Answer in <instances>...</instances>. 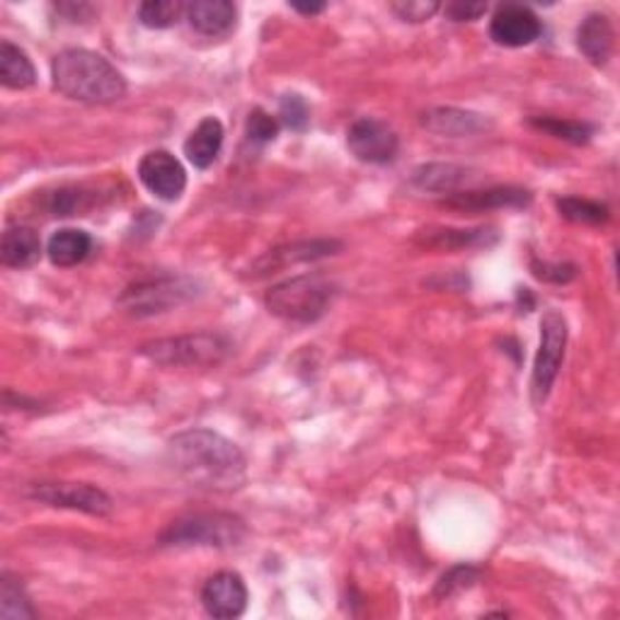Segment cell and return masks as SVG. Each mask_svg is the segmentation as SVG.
Masks as SVG:
<instances>
[{"mask_svg": "<svg viewBox=\"0 0 620 620\" xmlns=\"http://www.w3.org/2000/svg\"><path fill=\"white\" fill-rule=\"evenodd\" d=\"M168 458L182 478L208 492H233L246 482L242 451L212 429L182 431L168 444Z\"/></svg>", "mask_w": 620, "mask_h": 620, "instance_id": "cell-1", "label": "cell"}, {"mask_svg": "<svg viewBox=\"0 0 620 620\" xmlns=\"http://www.w3.org/2000/svg\"><path fill=\"white\" fill-rule=\"evenodd\" d=\"M53 87L85 105H109L127 95V81L105 57L87 49H65L51 63Z\"/></svg>", "mask_w": 620, "mask_h": 620, "instance_id": "cell-2", "label": "cell"}, {"mask_svg": "<svg viewBox=\"0 0 620 620\" xmlns=\"http://www.w3.org/2000/svg\"><path fill=\"white\" fill-rule=\"evenodd\" d=\"M337 296V286L323 274H301L270 289L264 303L270 313L289 323H315L323 318Z\"/></svg>", "mask_w": 620, "mask_h": 620, "instance_id": "cell-3", "label": "cell"}, {"mask_svg": "<svg viewBox=\"0 0 620 620\" xmlns=\"http://www.w3.org/2000/svg\"><path fill=\"white\" fill-rule=\"evenodd\" d=\"M248 536L246 522L224 512H206L177 518L160 536L165 548H236Z\"/></svg>", "mask_w": 620, "mask_h": 620, "instance_id": "cell-4", "label": "cell"}, {"mask_svg": "<svg viewBox=\"0 0 620 620\" xmlns=\"http://www.w3.org/2000/svg\"><path fill=\"white\" fill-rule=\"evenodd\" d=\"M230 354V342L214 332H196V335L165 337L141 347V357L158 363V367H216Z\"/></svg>", "mask_w": 620, "mask_h": 620, "instance_id": "cell-5", "label": "cell"}, {"mask_svg": "<svg viewBox=\"0 0 620 620\" xmlns=\"http://www.w3.org/2000/svg\"><path fill=\"white\" fill-rule=\"evenodd\" d=\"M564 347H568V320L558 310H548L540 320V347L534 361V379H530V395L536 405L548 401L550 388L562 367Z\"/></svg>", "mask_w": 620, "mask_h": 620, "instance_id": "cell-6", "label": "cell"}, {"mask_svg": "<svg viewBox=\"0 0 620 620\" xmlns=\"http://www.w3.org/2000/svg\"><path fill=\"white\" fill-rule=\"evenodd\" d=\"M196 294V284L192 279H151L139 282L121 294L119 306L127 310L129 315L146 318L155 313H165L175 306H180Z\"/></svg>", "mask_w": 620, "mask_h": 620, "instance_id": "cell-7", "label": "cell"}, {"mask_svg": "<svg viewBox=\"0 0 620 620\" xmlns=\"http://www.w3.org/2000/svg\"><path fill=\"white\" fill-rule=\"evenodd\" d=\"M29 497L57 509H73L91 516H109L115 509L112 497L95 485L85 482H37L29 487Z\"/></svg>", "mask_w": 620, "mask_h": 620, "instance_id": "cell-8", "label": "cell"}, {"mask_svg": "<svg viewBox=\"0 0 620 620\" xmlns=\"http://www.w3.org/2000/svg\"><path fill=\"white\" fill-rule=\"evenodd\" d=\"M347 146L361 163L385 165V163L395 160L397 148H401V141H397L395 131L388 124H383V121L363 117L359 121H354V124L349 127Z\"/></svg>", "mask_w": 620, "mask_h": 620, "instance_id": "cell-9", "label": "cell"}, {"mask_svg": "<svg viewBox=\"0 0 620 620\" xmlns=\"http://www.w3.org/2000/svg\"><path fill=\"white\" fill-rule=\"evenodd\" d=\"M139 177L146 190L165 202H177L187 187V172L182 163L168 151H151L139 163Z\"/></svg>", "mask_w": 620, "mask_h": 620, "instance_id": "cell-10", "label": "cell"}, {"mask_svg": "<svg viewBox=\"0 0 620 620\" xmlns=\"http://www.w3.org/2000/svg\"><path fill=\"white\" fill-rule=\"evenodd\" d=\"M542 32V25L534 10L526 5L506 3L494 10L490 22V37L500 44V47L518 49L534 44Z\"/></svg>", "mask_w": 620, "mask_h": 620, "instance_id": "cell-11", "label": "cell"}, {"mask_svg": "<svg viewBox=\"0 0 620 620\" xmlns=\"http://www.w3.org/2000/svg\"><path fill=\"white\" fill-rule=\"evenodd\" d=\"M202 604L212 618H238L248 606V586L236 572H218L204 584Z\"/></svg>", "mask_w": 620, "mask_h": 620, "instance_id": "cell-12", "label": "cell"}, {"mask_svg": "<svg viewBox=\"0 0 620 620\" xmlns=\"http://www.w3.org/2000/svg\"><path fill=\"white\" fill-rule=\"evenodd\" d=\"M342 248L337 240H306V242H291V246H282L276 250H270L267 254L252 264V276H267L276 270L289 267V264L298 262H313L320 258H330Z\"/></svg>", "mask_w": 620, "mask_h": 620, "instance_id": "cell-13", "label": "cell"}, {"mask_svg": "<svg viewBox=\"0 0 620 620\" xmlns=\"http://www.w3.org/2000/svg\"><path fill=\"white\" fill-rule=\"evenodd\" d=\"M530 202V194L522 187H492L480 192H453L441 206L456 212H492V208H518Z\"/></svg>", "mask_w": 620, "mask_h": 620, "instance_id": "cell-14", "label": "cell"}, {"mask_svg": "<svg viewBox=\"0 0 620 620\" xmlns=\"http://www.w3.org/2000/svg\"><path fill=\"white\" fill-rule=\"evenodd\" d=\"M184 15L199 35L218 39L236 29L238 8L228 3V0H194V3L187 5Z\"/></svg>", "mask_w": 620, "mask_h": 620, "instance_id": "cell-15", "label": "cell"}, {"mask_svg": "<svg viewBox=\"0 0 620 620\" xmlns=\"http://www.w3.org/2000/svg\"><path fill=\"white\" fill-rule=\"evenodd\" d=\"M422 124L429 131H434V134L451 136V139L480 134V131L492 127L487 117L478 112H468V109H456V107L429 109V112L422 115Z\"/></svg>", "mask_w": 620, "mask_h": 620, "instance_id": "cell-16", "label": "cell"}, {"mask_svg": "<svg viewBox=\"0 0 620 620\" xmlns=\"http://www.w3.org/2000/svg\"><path fill=\"white\" fill-rule=\"evenodd\" d=\"M577 47L584 59L594 65H606L613 57V27L611 20L601 13L586 17L577 29Z\"/></svg>", "mask_w": 620, "mask_h": 620, "instance_id": "cell-17", "label": "cell"}, {"mask_svg": "<svg viewBox=\"0 0 620 620\" xmlns=\"http://www.w3.org/2000/svg\"><path fill=\"white\" fill-rule=\"evenodd\" d=\"M220 146H224V124L216 117H206L184 141V155L194 168L206 170L216 163Z\"/></svg>", "mask_w": 620, "mask_h": 620, "instance_id": "cell-18", "label": "cell"}, {"mask_svg": "<svg viewBox=\"0 0 620 620\" xmlns=\"http://www.w3.org/2000/svg\"><path fill=\"white\" fill-rule=\"evenodd\" d=\"M41 258V240L35 228L29 226H10L3 233V242H0V262L5 267L25 270L39 262Z\"/></svg>", "mask_w": 620, "mask_h": 620, "instance_id": "cell-19", "label": "cell"}, {"mask_svg": "<svg viewBox=\"0 0 620 620\" xmlns=\"http://www.w3.org/2000/svg\"><path fill=\"white\" fill-rule=\"evenodd\" d=\"M468 180H470V170L451 163H429L413 172V184L417 190L439 192V194H453Z\"/></svg>", "mask_w": 620, "mask_h": 620, "instance_id": "cell-20", "label": "cell"}, {"mask_svg": "<svg viewBox=\"0 0 620 620\" xmlns=\"http://www.w3.org/2000/svg\"><path fill=\"white\" fill-rule=\"evenodd\" d=\"M93 250V238L85 230L78 228H63L57 230L49 240L47 254L57 267H73V264L83 262Z\"/></svg>", "mask_w": 620, "mask_h": 620, "instance_id": "cell-21", "label": "cell"}, {"mask_svg": "<svg viewBox=\"0 0 620 620\" xmlns=\"http://www.w3.org/2000/svg\"><path fill=\"white\" fill-rule=\"evenodd\" d=\"M0 83L10 87V91H25V87L37 83L35 63L29 61L25 51L10 41L0 44Z\"/></svg>", "mask_w": 620, "mask_h": 620, "instance_id": "cell-22", "label": "cell"}, {"mask_svg": "<svg viewBox=\"0 0 620 620\" xmlns=\"http://www.w3.org/2000/svg\"><path fill=\"white\" fill-rule=\"evenodd\" d=\"M419 240L429 248L439 250H461V248H475L487 246V230H456V228H429L422 230Z\"/></svg>", "mask_w": 620, "mask_h": 620, "instance_id": "cell-23", "label": "cell"}, {"mask_svg": "<svg viewBox=\"0 0 620 620\" xmlns=\"http://www.w3.org/2000/svg\"><path fill=\"white\" fill-rule=\"evenodd\" d=\"M0 616L5 620H20V618H35L37 611L29 604V596L22 589L20 580L10 577L5 572L3 582H0Z\"/></svg>", "mask_w": 620, "mask_h": 620, "instance_id": "cell-24", "label": "cell"}, {"mask_svg": "<svg viewBox=\"0 0 620 620\" xmlns=\"http://www.w3.org/2000/svg\"><path fill=\"white\" fill-rule=\"evenodd\" d=\"M558 208L564 218L584 226H601L611 218V212H608L606 204L592 202V199H582V196H564L558 202Z\"/></svg>", "mask_w": 620, "mask_h": 620, "instance_id": "cell-25", "label": "cell"}, {"mask_svg": "<svg viewBox=\"0 0 620 620\" xmlns=\"http://www.w3.org/2000/svg\"><path fill=\"white\" fill-rule=\"evenodd\" d=\"M530 127H536L538 131H546V134L570 141V143H582L589 141L594 136V127L584 124V121H568L560 117H534L530 119Z\"/></svg>", "mask_w": 620, "mask_h": 620, "instance_id": "cell-26", "label": "cell"}, {"mask_svg": "<svg viewBox=\"0 0 620 620\" xmlns=\"http://www.w3.org/2000/svg\"><path fill=\"white\" fill-rule=\"evenodd\" d=\"M184 10L180 0H148L139 8V20L151 29H165L172 27Z\"/></svg>", "mask_w": 620, "mask_h": 620, "instance_id": "cell-27", "label": "cell"}, {"mask_svg": "<svg viewBox=\"0 0 620 620\" xmlns=\"http://www.w3.org/2000/svg\"><path fill=\"white\" fill-rule=\"evenodd\" d=\"M480 580V570L473 568V564H458V568L449 570L444 577L439 580L434 596L437 599H451L453 594H458L463 589H470V586Z\"/></svg>", "mask_w": 620, "mask_h": 620, "instance_id": "cell-28", "label": "cell"}, {"mask_svg": "<svg viewBox=\"0 0 620 620\" xmlns=\"http://www.w3.org/2000/svg\"><path fill=\"white\" fill-rule=\"evenodd\" d=\"M279 117L291 131H306L310 124V107L301 95H284L279 103Z\"/></svg>", "mask_w": 620, "mask_h": 620, "instance_id": "cell-29", "label": "cell"}, {"mask_svg": "<svg viewBox=\"0 0 620 620\" xmlns=\"http://www.w3.org/2000/svg\"><path fill=\"white\" fill-rule=\"evenodd\" d=\"M246 134L252 143H272L276 134H279V124L264 109H254L246 121Z\"/></svg>", "mask_w": 620, "mask_h": 620, "instance_id": "cell-30", "label": "cell"}, {"mask_svg": "<svg viewBox=\"0 0 620 620\" xmlns=\"http://www.w3.org/2000/svg\"><path fill=\"white\" fill-rule=\"evenodd\" d=\"M439 3H434V0H403V3H393L391 5V10L393 13L401 17V20H405V22H427V20H431L434 17L437 13H439Z\"/></svg>", "mask_w": 620, "mask_h": 620, "instance_id": "cell-31", "label": "cell"}, {"mask_svg": "<svg viewBox=\"0 0 620 620\" xmlns=\"http://www.w3.org/2000/svg\"><path fill=\"white\" fill-rule=\"evenodd\" d=\"M49 208L53 216H73L85 208V194L75 190H61L51 196Z\"/></svg>", "mask_w": 620, "mask_h": 620, "instance_id": "cell-32", "label": "cell"}, {"mask_svg": "<svg viewBox=\"0 0 620 620\" xmlns=\"http://www.w3.org/2000/svg\"><path fill=\"white\" fill-rule=\"evenodd\" d=\"M534 274L542 282L552 284H568L577 276V267L574 264H550V262H534Z\"/></svg>", "mask_w": 620, "mask_h": 620, "instance_id": "cell-33", "label": "cell"}, {"mask_svg": "<svg viewBox=\"0 0 620 620\" xmlns=\"http://www.w3.org/2000/svg\"><path fill=\"white\" fill-rule=\"evenodd\" d=\"M487 13L485 3H451L446 5V17L453 22H473Z\"/></svg>", "mask_w": 620, "mask_h": 620, "instance_id": "cell-34", "label": "cell"}, {"mask_svg": "<svg viewBox=\"0 0 620 620\" xmlns=\"http://www.w3.org/2000/svg\"><path fill=\"white\" fill-rule=\"evenodd\" d=\"M291 8L296 10V13H303V15H318V13H323V10H325L323 3H315V5H313V3H310V5H298V3H294Z\"/></svg>", "mask_w": 620, "mask_h": 620, "instance_id": "cell-35", "label": "cell"}]
</instances>
